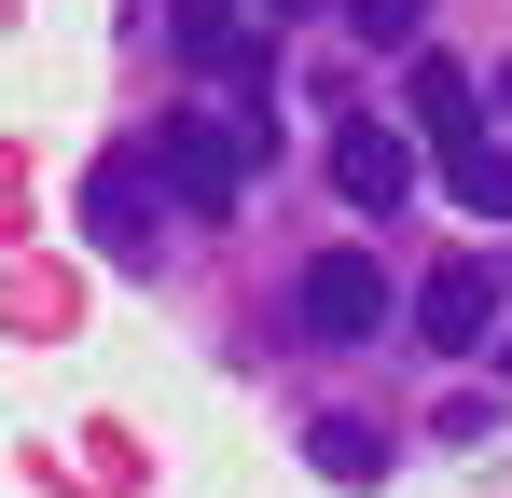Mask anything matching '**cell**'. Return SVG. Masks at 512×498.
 Returning a JSON list of instances; mask_svg holds the SVG:
<instances>
[{"label":"cell","instance_id":"obj_5","mask_svg":"<svg viewBox=\"0 0 512 498\" xmlns=\"http://www.w3.org/2000/svg\"><path fill=\"white\" fill-rule=\"evenodd\" d=\"M402 97H416V139H429V153H471V139H485V97H471V70H457V56H416V70H402Z\"/></svg>","mask_w":512,"mask_h":498},{"label":"cell","instance_id":"obj_9","mask_svg":"<svg viewBox=\"0 0 512 498\" xmlns=\"http://www.w3.org/2000/svg\"><path fill=\"white\" fill-rule=\"evenodd\" d=\"M346 14H360L374 42H402V28H416V0H346Z\"/></svg>","mask_w":512,"mask_h":498},{"label":"cell","instance_id":"obj_10","mask_svg":"<svg viewBox=\"0 0 512 498\" xmlns=\"http://www.w3.org/2000/svg\"><path fill=\"white\" fill-rule=\"evenodd\" d=\"M250 14H277V28H291V14H319V0H250Z\"/></svg>","mask_w":512,"mask_h":498},{"label":"cell","instance_id":"obj_11","mask_svg":"<svg viewBox=\"0 0 512 498\" xmlns=\"http://www.w3.org/2000/svg\"><path fill=\"white\" fill-rule=\"evenodd\" d=\"M485 97H499V125H512V56H499V83H485Z\"/></svg>","mask_w":512,"mask_h":498},{"label":"cell","instance_id":"obj_7","mask_svg":"<svg viewBox=\"0 0 512 498\" xmlns=\"http://www.w3.org/2000/svg\"><path fill=\"white\" fill-rule=\"evenodd\" d=\"M443 194H457L471 222H512V153H499V139H471V153H443Z\"/></svg>","mask_w":512,"mask_h":498},{"label":"cell","instance_id":"obj_1","mask_svg":"<svg viewBox=\"0 0 512 498\" xmlns=\"http://www.w3.org/2000/svg\"><path fill=\"white\" fill-rule=\"evenodd\" d=\"M250 153H263V125H250V111H167V125L139 139V166L167 180L180 208H208V222L250 194Z\"/></svg>","mask_w":512,"mask_h":498},{"label":"cell","instance_id":"obj_6","mask_svg":"<svg viewBox=\"0 0 512 498\" xmlns=\"http://www.w3.org/2000/svg\"><path fill=\"white\" fill-rule=\"evenodd\" d=\"M84 222H97V249H139V236H153V194H139V166H125V153L84 180Z\"/></svg>","mask_w":512,"mask_h":498},{"label":"cell","instance_id":"obj_12","mask_svg":"<svg viewBox=\"0 0 512 498\" xmlns=\"http://www.w3.org/2000/svg\"><path fill=\"white\" fill-rule=\"evenodd\" d=\"M499 374H512V360H499Z\"/></svg>","mask_w":512,"mask_h":498},{"label":"cell","instance_id":"obj_4","mask_svg":"<svg viewBox=\"0 0 512 498\" xmlns=\"http://www.w3.org/2000/svg\"><path fill=\"white\" fill-rule=\"evenodd\" d=\"M333 194L388 222V208L416 194V153H402V125H374V111H346V125H333Z\"/></svg>","mask_w":512,"mask_h":498},{"label":"cell","instance_id":"obj_3","mask_svg":"<svg viewBox=\"0 0 512 498\" xmlns=\"http://www.w3.org/2000/svg\"><path fill=\"white\" fill-rule=\"evenodd\" d=\"M499 332V263H429L416 277V346L429 360H471Z\"/></svg>","mask_w":512,"mask_h":498},{"label":"cell","instance_id":"obj_8","mask_svg":"<svg viewBox=\"0 0 512 498\" xmlns=\"http://www.w3.org/2000/svg\"><path fill=\"white\" fill-rule=\"evenodd\" d=\"M305 457H319L333 485H374V471H388V443H374L360 415H319V429H305Z\"/></svg>","mask_w":512,"mask_h":498},{"label":"cell","instance_id":"obj_2","mask_svg":"<svg viewBox=\"0 0 512 498\" xmlns=\"http://www.w3.org/2000/svg\"><path fill=\"white\" fill-rule=\"evenodd\" d=\"M388 305H402V277H388L374 249H319V263L291 277V319L319 332V346H374V332H388Z\"/></svg>","mask_w":512,"mask_h":498}]
</instances>
